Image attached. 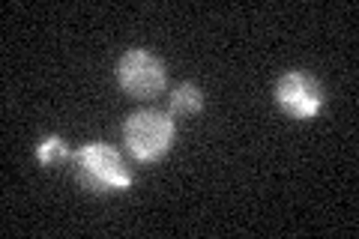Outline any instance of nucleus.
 I'll return each mask as SVG.
<instances>
[{
    "label": "nucleus",
    "instance_id": "1",
    "mask_svg": "<svg viewBox=\"0 0 359 239\" xmlns=\"http://www.w3.org/2000/svg\"><path fill=\"white\" fill-rule=\"evenodd\" d=\"M75 174L81 179V186L96 195H111V191H123L132 186V174L126 162L120 158L114 146L102 141H90L72 156Z\"/></svg>",
    "mask_w": 359,
    "mask_h": 239
},
{
    "label": "nucleus",
    "instance_id": "3",
    "mask_svg": "<svg viewBox=\"0 0 359 239\" xmlns=\"http://www.w3.org/2000/svg\"><path fill=\"white\" fill-rule=\"evenodd\" d=\"M117 81L135 99H150L165 90V63L144 48H132L120 57Z\"/></svg>",
    "mask_w": 359,
    "mask_h": 239
},
{
    "label": "nucleus",
    "instance_id": "2",
    "mask_svg": "<svg viewBox=\"0 0 359 239\" xmlns=\"http://www.w3.org/2000/svg\"><path fill=\"white\" fill-rule=\"evenodd\" d=\"M174 135H177L174 117L156 108L135 111L126 120V126H123V141H126L129 153L138 162H156V158H162L171 150Z\"/></svg>",
    "mask_w": 359,
    "mask_h": 239
},
{
    "label": "nucleus",
    "instance_id": "5",
    "mask_svg": "<svg viewBox=\"0 0 359 239\" xmlns=\"http://www.w3.org/2000/svg\"><path fill=\"white\" fill-rule=\"evenodd\" d=\"M168 105H171V114H180V117H189V114H198L204 108V90L192 81H183L171 90V99H168Z\"/></svg>",
    "mask_w": 359,
    "mask_h": 239
},
{
    "label": "nucleus",
    "instance_id": "6",
    "mask_svg": "<svg viewBox=\"0 0 359 239\" xmlns=\"http://www.w3.org/2000/svg\"><path fill=\"white\" fill-rule=\"evenodd\" d=\"M66 156H69V150H66V141L60 138V135H48V138H42L36 144V162L45 165V168L60 165Z\"/></svg>",
    "mask_w": 359,
    "mask_h": 239
},
{
    "label": "nucleus",
    "instance_id": "4",
    "mask_svg": "<svg viewBox=\"0 0 359 239\" xmlns=\"http://www.w3.org/2000/svg\"><path fill=\"white\" fill-rule=\"evenodd\" d=\"M276 102L290 114V117L311 120V117H318V114H320L327 96H323V87L314 81L309 72L290 69V72H285L282 78H278V84H276Z\"/></svg>",
    "mask_w": 359,
    "mask_h": 239
}]
</instances>
